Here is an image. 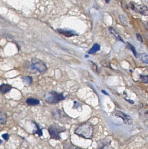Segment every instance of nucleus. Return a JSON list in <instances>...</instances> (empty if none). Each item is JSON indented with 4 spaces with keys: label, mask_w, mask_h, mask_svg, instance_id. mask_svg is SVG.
I'll use <instances>...</instances> for the list:
<instances>
[{
    "label": "nucleus",
    "mask_w": 148,
    "mask_h": 149,
    "mask_svg": "<svg viewBox=\"0 0 148 149\" xmlns=\"http://www.w3.org/2000/svg\"><path fill=\"white\" fill-rule=\"evenodd\" d=\"M2 140H1V139H0V144H1V143H2Z\"/></svg>",
    "instance_id": "bb28decb"
},
{
    "label": "nucleus",
    "mask_w": 148,
    "mask_h": 149,
    "mask_svg": "<svg viewBox=\"0 0 148 149\" xmlns=\"http://www.w3.org/2000/svg\"><path fill=\"white\" fill-rule=\"evenodd\" d=\"M126 47L128 49H130L132 52L133 54L134 55V56L136 58L138 57V55L137 52L136 51V50L135 49V47L133 46V45H132V44L130 43H129V42H127L126 43Z\"/></svg>",
    "instance_id": "dca6fc26"
},
{
    "label": "nucleus",
    "mask_w": 148,
    "mask_h": 149,
    "mask_svg": "<svg viewBox=\"0 0 148 149\" xmlns=\"http://www.w3.org/2000/svg\"><path fill=\"white\" fill-rule=\"evenodd\" d=\"M138 57H139L142 62L146 64L148 63V57L147 54L145 53H142L138 55Z\"/></svg>",
    "instance_id": "2eb2a0df"
},
{
    "label": "nucleus",
    "mask_w": 148,
    "mask_h": 149,
    "mask_svg": "<svg viewBox=\"0 0 148 149\" xmlns=\"http://www.w3.org/2000/svg\"><path fill=\"white\" fill-rule=\"evenodd\" d=\"M93 126L89 122L82 124L75 131V133L76 135L86 139H91L93 137Z\"/></svg>",
    "instance_id": "f257e3e1"
},
{
    "label": "nucleus",
    "mask_w": 148,
    "mask_h": 149,
    "mask_svg": "<svg viewBox=\"0 0 148 149\" xmlns=\"http://www.w3.org/2000/svg\"><path fill=\"white\" fill-rule=\"evenodd\" d=\"M31 68L40 73H44L47 70V66L45 63L37 58H33L31 60Z\"/></svg>",
    "instance_id": "20e7f679"
},
{
    "label": "nucleus",
    "mask_w": 148,
    "mask_h": 149,
    "mask_svg": "<svg viewBox=\"0 0 148 149\" xmlns=\"http://www.w3.org/2000/svg\"><path fill=\"white\" fill-rule=\"evenodd\" d=\"M136 37H137V38L138 41H139L140 42H143V37H142L141 35V34H139V33H137L136 34Z\"/></svg>",
    "instance_id": "4be33fe9"
},
{
    "label": "nucleus",
    "mask_w": 148,
    "mask_h": 149,
    "mask_svg": "<svg viewBox=\"0 0 148 149\" xmlns=\"http://www.w3.org/2000/svg\"><path fill=\"white\" fill-rule=\"evenodd\" d=\"M24 83L26 85H30L33 83V78L31 76H24L22 77Z\"/></svg>",
    "instance_id": "f8f14e48"
},
{
    "label": "nucleus",
    "mask_w": 148,
    "mask_h": 149,
    "mask_svg": "<svg viewBox=\"0 0 148 149\" xmlns=\"http://www.w3.org/2000/svg\"><path fill=\"white\" fill-rule=\"evenodd\" d=\"M101 92H102L104 94L106 95H109V94H108V92H107V91H106L105 90H102V91H101Z\"/></svg>",
    "instance_id": "b1692460"
},
{
    "label": "nucleus",
    "mask_w": 148,
    "mask_h": 149,
    "mask_svg": "<svg viewBox=\"0 0 148 149\" xmlns=\"http://www.w3.org/2000/svg\"><path fill=\"white\" fill-rule=\"evenodd\" d=\"M66 128L63 126H61L57 123H54L49 126L48 129V133L50 135V139H54L57 140H60L61 137L60 134L66 131Z\"/></svg>",
    "instance_id": "7ed1b4c3"
},
{
    "label": "nucleus",
    "mask_w": 148,
    "mask_h": 149,
    "mask_svg": "<svg viewBox=\"0 0 148 149\" xmlns=\"http://www.w3.org/2000/svg\"><path fill=\"white\" fill-rule=\"evenodd\" d=\"M2 137L6 141H7L9 138V135L8 133H5L2 135Z\"/></svg>",
    "instance_id": "412c9836"
},
{
    "label": "nucleus",
    "mask_w": 148,
    "mask_h": 149,
    "mask_svg": "<svg viewBox=\"0 0 148 149\" xmlns=\"http://www.w3.org/2000/svg\"><path fill=\"white\" fill-rule=\"evenodd\" d=\"M86 58H88V57H89V56H88V55H85V56H84Z\"/></svg>",
    "instance_id": "a878e982"
},
{
    "label": "nucleus",
    "mask_w": 148,
    "mask_h": 149,
    "mask_svg": "<svg viewBox=\"0 0 148 149\" xmlns=\"http://www.w3.org/2000/svg\"><path fill=\"white\" fill-rule=\"evenodd\" d=\"M77 149V148H76V149Z\"/></svg>",
    "instance_id": "cd10ccee"
},
{
    "label": "nucleus",
    "mask_w": 148,
    "mask_h": 149,
    "mask_svg": "<svg viewBox=\"0 0 148 149\" xmlns=\"http://www.w3.org/2000/svg\"><path fill=\"white\" fill-rule=\"evenodd\" d=\"M31 123L33 124V125L35 126V128L33 130V133L34 135L37 134L39 137H41L43 136L42 130L44 128L41 127V126L39 124H38L35 121H32Z\"/></svg>",
    "instance_id": "0eeeda50"
},
{
    "label": "nucleus",
    "mask_w": 148,
    "mask_h": 149,
    "mask_svg": "<svg viewBox=\"0 0 148 149\" xmlns=\"http://www.w3.org/2000/svg\"><path fill=\"white\" fill-rule=\"evenodd\" d=\"M119 18H120V21L121 22V23H123L124 25H127V23H128V21L127 20L126 18L124 16V15H119Z\"/></svg>",
    "instance_id": "a211bd4d"
},
{
    "label": "nucleus",
    "mask_w": 148,
    "mask_h": 149,
    "mask_svg": "<svg viewBox=\"0 0 148 149\" xmlns=\"http://www.w3.org/2000/svg\"><path fill=\"white\" fill-rule=\"evenodd\" d=\"M26 102L29 106H35L40 104L39 100L34 98H28L26 99Z\"/></svg>",
    "instance_id": "9b49d317"
},
{
    "label": "nucleus",
    "mask_w": 148,
    "mask_h": 149,
    "mask_svg": "<svg viewBox=\"0 0 148 149\" xmlns=\"http://www.w3.org/2000/svg\"><path fill=\"white\" fill-rule=\"evenodd\" d=\"M109 31H110V33H111V34H112L113 35H114V37L119 40L123 42H124V41L123 40V39L122 38V37L120 36V35H119L117 32L112 27H109Z\"/></svg>",
    "instance_id": "ddd939ff"
},
{
    "label": "nucleus",
    "mask_w": 148,
    "mask_h": 149,
    "mask_svg": "<svg viewBox=\"0 0 148 149\" xmlns=\"http://www.w3.org/2000/svg\"><path fill=\"white\" fill-rule=\"evenodd\" d=\"M140 79L141 81L145 83H148V76L146 75H141Z\"/></svg>",
    "instance_id": "6ab92c4d"
},
{
    "label": "nucleus",
    "mask_w": 148,
    "mask_h": 149,
    "mask_svg": "<svg viewBox=\"0 0 148 149\" xmlns=\"http://www.w3.org/2000/svg\"><path fill=\"white\" fill-rule=\"evenodd\" d=\"M89 61V64L90 66V68H91L94 71L98 72V68H97V66L93 62L91 61Z\"/></svg>",
    "instance_id": "f3484780"
},
{
    "label": "nucleus",
    "mask_w": 148,
    "mask_h": 149,
    "mask_svg": "<svg viewBox=\"0 0 148 149\" xmlns=\"http://www.w3.org/2000/svg\"><path fill=\"white\" fill-rule=\"evenodd\" d=\"M12 87L10 84L3 83L0 85V93L5 94L11 90Z\"/></svg>",
    "instance_id": "1a4fd4ad"
},
{
    "label": "nucleus",
    "mask_w": 148,
    "mask_h": 149,
    "mask_svg": "<svg viewBox=\"0 0 148 149\" xmlns=\"http://www.w3.org/2000/svg\"><path fill=\"white\" fill-rule=\"evenodd\" d=\"M100 64H101V65L103 66H104V67H110V64L109 63V62H107L105 60H103L101 61V62H100Z\"/></svg>",
    "instance_id": "aec40b11"
},
{
    "label": "nucleus",
    "mask_w": 148,
    "mask_h": 149,
    "mask_svg": "<svg viewBox=\"0 0 148 149\" xmlns=\"http://www.w3.org/2000/svg\"><path fill=\"white\" fill-rule=\"evenodd\" d=\"M115 116L116 117H119L123 120L124 123L128 125H131L133 124V120L130 115L125 114L121 111H117L115 112Z\"/></svg>",
    "instance_id": "39448f33"
},
{
    "label": "nucleus",
    "mask_w": 148,
    "mask_h": 149,
    "mask_svg": "<svg viewBox=\"0 0 148 149\" xmlns=\"http://www.w3.org/2000/svg\"><path fill=\"white\" fill-rule=\"evenodd\" d=\"M45 101L49 104H55L65 100L66 97L63 93H59L55 91H51L46 93L44 95Z\"/></svg>",
    "instance_id": "f03ea898"
},
{
    "label": "nucleus",
    "mask_w": 148,
    "mask_h": 149,
    "mask_svg": "<svg viewBox=\"0 0 148 149\" xmlns=\"http://www.w3.org/2000/svg\"><path fill=\"white\" fill-rule=\"evenodd\" d=\"M78 104L77 102L76 101H74V108H75H75H77L78 107Z\"/></svg>",
    "instance_id": "5701e85b"
},
{
    "label": "nucleus",
    "mask_w": 148,
    "mask_h": 149,
    "mask_svg": "<svg viewBox=\"0 0 148 149\" xmlns=\"http://www.w3.org/2000/svg\"><path fill=\"white\" fill-rule=\"evenodd\" d=\"M100 49V46L99 44H95L93 45V47L88 52V54H94L97 51H99Z\"/></svg>",
    "instance_id": "4468645a"
},
{
    "label": "nucleus",
    "mask_w": 148,
    "mask_h": 149,
    "mask_svg": "<svg viewBox=\"0 0 148 149\" xmlns=\"http://www.w3.org/2000/svg\"><path fill=\"white\" fill-rule=\"evenodd\" d=\"M57 31L60 34L63 35L67 37H72L75 35H77L76 32L72 30L59 29L57 30Z\"/></svg>",
    "instance_id": "423d86ee"
},
{
    "label": "nucleus",
    "mask_w": 148,
    "mask_h": 149,
    "mask_svg": "<svg viewBox=\"0 0 148 149\" xmlns=\"http://www.w3.org/2000/svg\"><path fill=\"white\" fill-rule=\"evenodd\" d=\"M145 15H148V8L146 6L138 5L135 7L134 10Z\"/></svg>",
    "instance_id": "9d476101"
},
{
    "label": "nucleus",
    "mask_w": 148,
    "mask_h": 149,
    "mask_svg": "<svg viewBox=\"0 0 148 149\" xmlns=\"http://www.w3.org/2000/svg\"><path fill=\"white\" fill-rule=\"evenodd\" d=\"M106 2L107 3H109L110 2V0H106Z\"/></svg>",
    "instance_id": "393cba45"
},
{
    "label": "nucleus",
    "mask_w": 148,
    "mask_h": 149,
    "mask_svg": "<svg viewBox=\"0 0 148 149\" xmlns=\"http://www.w3.org/2000/svg\"><path fill=\"white\" fill-rule=\"evenodd\" d=\"M7 121V115L3 109L0 108V124L4 125Z\"/></svg>",
    "instance_id": "6e6552de"
}]
</instances>
